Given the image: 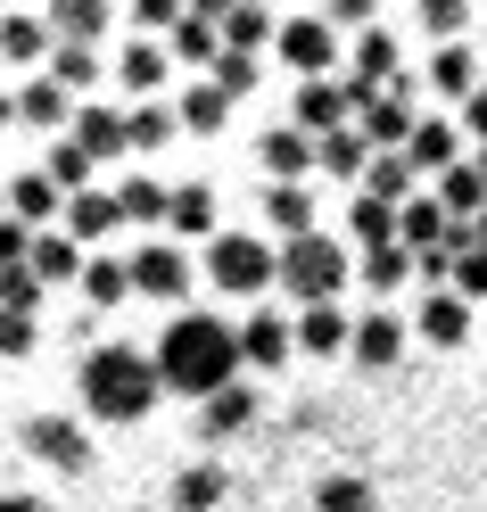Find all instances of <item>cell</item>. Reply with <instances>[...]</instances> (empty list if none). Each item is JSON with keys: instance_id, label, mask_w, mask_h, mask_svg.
I'll use <instances>...</instances> for the list:
<instances>
[{"instance_id": "cell-32", "label": "cell", "mask_w": 487, "mask_h": 512, "mask_svg": "<svg viewBox=\"0 0 487 512\" xmlns=\"http://www.w3.org/2000/svg\"><path fill=\"white\" fill-rule=\"evenodd\" d=\"M42 75H58V83H67V91H91V83H100V75H108V58H100V50H91V42H58Z\"/></svg>"}, {"instance_id": "cell-48", "label": "cell", "mask_w": 487, "mask_h": 512, "mask_svg": "<svg viewBox=\"0 0 487 512\" xmlns=\"http://www.w3.org/2000/svg\"><path fill=\"white\" fill-rule=\"evenodd\" d=\"M0 512H50L42 496H0Z\"/></svg>"}, {"instance_id": "cell-28", "label": "cell", "mask_w": 487, "mask_h": 512, "mask_svg": "<svg viewBox=\"0 0 487 512\" xmlns=\"http://www.w3.org/2000/svg\"><path fill=\"white\" fill-rule=\"evenodd\" d=\"M430 83L446 91V100H463V108H471V91H479V58H471L463 42H438V58H430Z\"/></svg>"}, {"instance_id": "cell-44", "label": "cell", "mask_w": 487, "mask_h": 512, "mask_svg": "<svg viewBox=\"0 0 487 512\" xmlns=\"http://www.w3.org/2000/svg\"><path fill=\"white\" fill-rule=\"evenodd\" d=\"M215 83H223V100H240V91L256 83V58H240V50H223V58H215Z\"/></svg>"}, {"instance_id": "cell-40", "label": "cell", "mask_w": 487, "mask_h": 512, "mask_svg": "<svg viewBox=\"0 0 487 512\" xmlns=\"http://www.w3.org/2000/svg\"><path fill=\"white\" fill-rule=\"evenodd\" d=\"M42 290H50V281L34 265H9V273H0V314H42Z\"/></svg>"}, {"instance_id": "cell-2", "label": "cell", "mask_w": 487, "mask_h": 512, "mask_svg": "<svg viewBox=\"0 0 487 512\" xmlns=\"http://www.w3.org/2000/svg\"><path fill=\"white\" fill-rule=\"evenodd\" d=\"M157 397H166V372H157V356H141V347H91L83 356L91 422H141Z\"/></svg>"}, {"instance_id": "cell-25", "label": "cell", "mask_w": 487, "mask_h": 512, "mask_svg": "<svg viewBox=\"0 0 487 512\" xmlns=\"http://www.w3.org/2000/svg\"><path fill=\"white\" fill-rule=\"evenodd\" d=\"M116 199H124V223H174V190L149 182V174H124Z\"/></svg>"}, {"instance_id": "cell-14", "label": "cell", "mask_w": 487, "mask_h": 512, "mask_svg": "<svg viewBox=\"0 0 487 512\" xmlns=\"http://www.w3.org/2000/svg\"><path fill=\"white\" fill-rule=\"evenodd\" d=\"M174 232H182V240H207V248L223 240V207H215L207 182H182V190H174Z\"/></svg>"}, {"instance_id": "cell-23", "label": "cell", "mask_w": 487, "mask_h": 512, "mask_svg": "<svg viewBox=\"0 0 487 512\" xmlns=\"http://www.w3.org/2000/svg\"><path fill=\"white\" fill-rule=\"evenodd\" d=\"M405 157H413L421 174H446V166H463V157H454V124H446V116H421V124H413V141H405Z\"/></svg>"}, {"instance_id": "cell-30", "label": "cell", "mask_w": 487, "mask_h": 512, "mask_svg": "<svg viewBox=\"0 0 487 512\" xmlns=\"http://www.w3.org/2000/svg\"><path fill=\"white\" fill-rule=\"evenodd\" d=\"M298 347H314V356H339V347H355V323L339 306H306L298 314Z\"/></svg>"}, {"instance_id": "cell-24", "label": "cell", "mask_w": 487, "mask_h": 512, "mask_svg": "<svg viewBox=\"0 0 487 512\" xmlns=\"http://www.w3.org/2000/svg\"><path fill=\"white\" fill-rule=\"evenodd\" d=\"M355 273L372 281V298H388V290H397L405 273H421V256H413L405 240H388V248H364V256H355Z\"/></svg>"}, {"instance_id": "cell-9", "label": "cell", "mask_w": 487, "mask_h": 512, "mask_svg": "<svg viewBox=\"0 0 487 512\" xmlns=\"http://www.w3.org/2000/svg\"><path fill=\"white\" fill-rule=\"evenodd\" d=\"M166 75H174V50H166V42L133 34V42L116 50V83H124V91H141V100H157V83H166Z\"/></svg>"}, {"instance_id": "cell-20", "label": "cell", "mask_w": 487, "mask_h": 512, "mask_svg": "<svg viewBox=\"0 0 487 512\" xmlns=\"http://www.w3.org/2000/svg\"><path fill=\"white\" fill-rule=\"evenodd\" d=\"M58 34H50V17H0V58H17V67H34V58H50Z\"/></svg>"}, {"instance_id": "cell-45", "label": "cell", "mask_w": 487, "mask_h": 512, "mask_svg": "<svg viewBox=\"0 0 487 512\" xmlns=\"http://www.w3.org/2000/svg\"><path fill=\"white\" fill-rule=\"evenodd\" d=\"M454 298H487V248L454 256Z\"/></svg>"}, {"instance_id": "cell-7", "label": "cell", "mask_w": 487, "mask_h": 512, "mask_svg": "<svg viewBox=\"0 0 487 512\" xmlns=\"http://www.w3.org/2000/svg\"><path fill=\"white\" fill-rule=\"evenodd\" d=\"M75 91L67 83H58V75H34V83H25L17 91V124H42V133H75Z\"/></svg>"}, {"instance_id": "cell-36", "label": "cell", "mask_w": 487, "mask_h": 512, "mask_svg": "<svg viewBox=\"0 0 487 512\" xmlns=\"http://www.w3.org/2000/svg\"><path fill=\"white\" fill-rule=\"evenodd\" d=\"M248 422H256V397L240 389V380H232L223 397H207V438H240Z\"/></svg>"}, {"instance_id": "cell-34", "label": "cell", "mask_w": 487, "mask_h": 512, "mask_svg": "<svg viewBox=\"0 0 487 512\" xmlns=\"http://www.w3.org/2000/svg\"><path fill=\"white\" fill-rule=\"evenodd\" d=\"M413 174H421L413 157H405V149H388V157H372L364 190H372V199H388V207H405V199H413Z\"/></svg>"}, {"instance_id": "cell-41", "label": "cell", "mask_w": 487, "mask_h": 512, "mask_svg": "<svg viewBox=\"0 0 487 512\" xmlns=\"http://www.w3.org/2000/svg\"><path fill=\"white\" fill-rule=\"evenodd\" d=\"M314 512H372V488H364V479H322Z\"/></svg>"}, {"instance_id": "cell-17", "label": "cell", "mask_w": 487, "mask_h": 512, "mask_svg": "<svg viewBox=\"0 0 487 512\" xmlns=\"http://www.w3.org/2000/svg\"><path fill=\"white\" fill-rule=\"evenodd\" d=\"M438 199H446L454 223H479V215H487V174L463 157V166H446V174H438Z\"/></svg>"}, {"instance_id": "cell-26", "label": "cell", "mask_w": 487, "mask_h": 512, "mask_svg": "<svg viewBox=\"0 0 487 512\" xmlns=\"http://www.w3.org/2000/svg\"><path fill=\"white\" fill-rule=\"evenodd\" d=\"M347 223H355V240H364V248H388V240H397V223H405V207H388V199H372V190H355V199H347Z\"/></svg>"}, {"instance_id": "cell-42", "label": "cell", "mask_w": 487, "mask_h": 512, "mask_svg": "<svg viewBox=\"0 0 487 512\" xmlns=\"http://www.w3.org/2000/svg\"><path fill=\"white\" fill-rule=\"evenodd\" d=\"M42 347V314H0V356H34Z\"/></svg>"}, {"instance_id": "cell-51", "label": "cell", "mask_w": 487, "mask_h": 512, "mask_svg": "<svg viewBox=\"0 0 487 512\" xmlns=\"http://www.w3.org/2000/svg\"><path fill=\"white\" fill-rule=\"evenodd\" d=\"M471 232H479V248H487V215H479V223H471Z\"/></svg>"}, {"instance_id": "cell-19", "label": "cell", "mask_w": 487, "mask_h": 512, "mask_svg": "<svg viewBox=\"0 0 487 512\" xmlns=\"http://www.w3.org/2000/svg\"><path fill=\"white\" fill-rule=\"evenodd\" d=\"M265 42H281V25L256 9V0H232V9H223V50H240V58H256Z\"/></svg>"}, {"instance_id": "cell-46", "label": "cell", "mask_w": 487, "mask_h": 512, "mask_svg": "<svg viewBox=\"0 0 487 512\" xmlns=\"http://www.w3.org/2000/svg\"><path fill=\"white\" fill-rule=\"evenodd\" d=\"M331 25H364L372 34V0H331Z\"/></svg>"}, {"instance_id": "cell-33", "label": "cell", "mask_w": 487, "mask_h": 512, "mask_svg": "<svg viewBox=\"0 0 487 512\" xmlns=\"http://www.w3.org/2000/svg\"><path fill=\"white\" fill-rule=\"evenodd\" d=\"M83 298H91V306L133 298V256H91V265H83Z\"/></svg>"}, {"instance_id": "cell-12", "label": "cell", "mask_w": 487, "mask_h": 512, "mask_svg": "<svg viewBox=\"0 0 487 512\" xmlns=\"http://www.w3.org/2000/svg\"><path fill=\"white\" fill-rule=\"evenodd\" d=\"M9 215H17V223H34V232H58L50 215H67V190H58V182L34 166V174H17V182H9Z\"/></svg>"}, {"instance_id": "cell-47", "label": "cell", "mask_w": 487, "mask_h": 512, "mask_svg": "<svg viewBox=\"0 0 487 512\" xmlns=\"http://www.w3.org/2000/svg\"><path fill=\"white\" fill-rule=\"evenodd\" d=\"M463 124H471V133H479V141H487V83L471 91V108H463Z\"/></svg>"}, {"instance_id": "cell-27", "label": "cell", "mask_w": 487, "mask_h": 512, "mask_svg": "<svg viewBox=\"0 0 487 512\" xmlns=\"http://www.w3.org/2000/svg\"><path fill=\"white\" fill-rule=\"evenodd\" d=\"M91 166H100V157H91L83 141H50V157H42V174H50L58 190H67V199H83V190H100V182H91Z\"/></svg>"}, {"instance_id": "cell-29", "label": "cell", "mask_w": 487, "mask_h": 512, "mask_svg": "<svg viewBox=\"0 0 487 512\" xmlns=\"http://www.w3.org/2000/svg\"><path fill=\"white\" fill-rule=\"evenodd\" d=\"M116 223H124L116 190H83V199H67V232L75 240H100V232H116Z\"/></svg>"}, {"instance_id": "cell-11", "label": "cell", "mask_w": 487, "mask_h": 512, "mask_svg": "<svg viewBox=\"0 0 487 512\" xmlns=\"http://www.w3.org/2000/svg\"><path fill=\"white\" fill-rule=\"evenodd\" d=\"M67 141H83L91 157H116V149H133V108H108V100H91L83 116H75V133Z\"/></svg>"}, {"instance_id": "cell-6", "label": "cell", "mask_w": 487, "mask_h": 512, "mask_svg": "<svg viewBox=\"0 0 487 512\" xmlns=\"http://www.w3.org/2000/svg\"><path fill=\"white\" fill-rule=\"evenodd\" d=\"M25 446H34L50 471H83L91 463V438H83V422H67V413H34V422H25Z\"/></svg>"}, {"instance_id": "cell-43", "label": "cell", "mask_w": 487, "mask_h": 512, "mask_svg": "<svg viewBox=\"0 0 487 512\" xmlns=\"http://www.w3.org/2000/svg\"><path fill=\"white\" fill-rule=\"evenodd\" d=\"M421 25H430L438 42H463V25H471V9H463V0H421Z\"/></svg>"}, {"instance_id": "cell-39", "label": "cell", "mask_w": 487, "mask_h": 512, "mask_svg": "<svg viewBox=\"0 0 487 512\" xmlns=\"http://www.w3.org/2000/svg\"><path fill=\"white\" fill-rule=\"evenodd\" d=\"M182 133V108H166V100H141L133 108V149H166Z\"/></svg>"}, {"instance_id": "cell-31", "label": "cell", "mask_w": 487, "mask_h": 512, "mask_svg": "<svg viewBox=\"0 0 487 512\" xmlns=\"http://www.w3.org/2000/svg\"><path fill=\"white\" fill-rule=\"evenodd\" d=\"M265 215L281 223L289 240H306V232H314V190H306V182H273V190H265Z\"/></svg>"}, {"instance_id": "cell-8", "label": "cell", "mask_w": 487, "mask_h": 512, "mask_svg": "<svg viewBox=\"0 0 487 512\" xmlns=\"http://www.w3.org/2000/svg\"><path fill=\"white\" fill-rule=\"evenodd\" d=\"M133 290H149V298H182V290H190V256H182L174 240L133 248Z\"/></svg>"}, {"instance_id": "cell-13", "label": "cell", "mask_w": 487, "mask_h": 512, "mask_svg": "<svg viewBox=\"0 0 487 512\" xmlns=\"http://www.w3.org/2000/svg\"><path fill=\"white\" fill-rule=\"evenodd\" d=\"M289 347H298V323H281L273 306H256L248 323H240V364H281Z\"/></svg>"}, {"instance_id": "cell-4", "label": "cell", "mask_w": 487, "mask_h": 512, "mask_svg": "<svg viewBox=\"0 0 487 512\" xmlns=\"http://www.w3.org/2000/svg\"><path fill=\"white\" fill-rule=\"evenodd\" d=\"M207 273H215V290L248 298V290H265V281H281V256L256 240V232H223V240L207 248Z\"/></svg>"}, {"instance_id": "cell-38", "label": "cell", "mask_w": 487, "mask_h": 512, "mask_svg": "<svg viewBox=\"0 0 487 512\" xmlns=\"http://www.w3.org/2000/svg\"><path fill=\"white\" fill-rule=\"evenodd\" d=\"M322 174H372V141H364V124H347V133L322 141Z\"/></svg>"}, {"instance_id": "cell-37", "label": "cell", "mask_w": 487, "mask_h": 512, "mask_svg": "<svg viewBox=\"0 0 487 512\" xmlns=\"http://www.w3.org/2000/svg\"><path fill=\"white\" fill-rule=\"evenodd\" d=\"M207 504H223V471H215V463L174 471V512H207Z\"/></svg>"}, {"instance_id": "cell-5", "label": "cell", "mask_w": 487, "mask_h": 512, "mask_svg": "<svg viewBox=\"0 0 487 512\" xmlns=\"http://www.w3.org/2000/svg\"><path fill=\"white\" fill-rule=\"evenodd\" d=\"M273 50L289 58V67H298V83H331V67H339V42H331V17H289Z\"/></svg>"}, {"instance_id": "cell-21", "label": "cell", "mask_w": 487, "mask_h": 512, "mask_svg": "<svg viewBox=\"0 0 487 512\" xmlns=\"http://www.w3.org/2000/svg\"><path fill=\"white\" fill-rule=\"evenodd\" d=\"M108 25H116L108 0H58V9H50V34H58V42H100Z\"/></svg>"}, {"instance_id": "cell-1", "label": "cell", "mask_w": 487, "mask_h": 512, "mask_svg": "<svg viewBox=\"0 0 487 512\" xmlns=\"http://www.w3.org/2000/svg\"><path fill=\"white\" fill-rule=\"evenodd\" d=\"M157 372H166L174 397H223L232 372H240V331L223 323V314L182 306L166 323V339H157Z\"/></svg>"}, {"instance_id": "cell-10", "label": "cell", "mask_w": 487, "mask_h": 512, "mask_svg": "<svg viewBox=\"0 0 487 512\" xmlns=\"http://www.w3.org/2000/svg\"><path fill=\"white\" fill-rule=\"evenodd\" d=\"M355 124H364V141H372V157H388V149H405L413 141V100H405V91H380V100L364 108V116H355Z\"/></svg>"}, {"instance_id": "cell-16", "label": "cell", "mask_w": 487, "mask_h": 512, "mask_svg": "<svg viewBox=\"0 0 487 512\" xmlns=\"http://www.w3.org/2000/svg\"><path fill=\"white\" fill-rule=\"evenodd\" d=\"M421 339H438V347H463L471 339V298H454V290H430V306H421Z\"/></svg>"}, {"instance_id": "cell-18", "label": "cell", "mask_w": 487, "mask_h": 512, "mask_svg": "<svg viewBox=\"0 0 487 512\" xmlns=\"http://www.w3.org/2000/svg\"><path fill=\"white\" fill-rule=\"evenodd\" d=\"M397 347H405V323H397V314H388V306H372L364 314V323H355V364H397Z\"/></svg>"}, {"instance_id": "cell-15", "label": "cell", "mask_w": 487, "mask_h": 512, "mask_svg": "<svg viewBox=\"0 0 487 512\" xmlns=\"http://www.w3.org/2000/svg\"><path fill=\"white\" fill-rule=\"evenodd\" d=\"M265 166H273V182H298L306 166H322V141L298 133V124H281V133H265Z\"/></svg>"}, {"instance_id": "cell-52", "label": "cell", "mask_w": 487, "mask_h": 512, "mask_svg": "<svg viewBox=\"0 0 487 512\" xmlns=\"http://www.w3.org/2000/svg\"><path fill=\"white\" fill-rule=\"evenodd\" d=\"M0 215H9V190H0Z\"/></svg>"}, {"instance_id": "cell-49", "label": "cell", "mask_w": 487, "mask_h": 512, "mask_svg": "<svg viewBox=\"0 0 487 512\" xmlns=\"http://www.w3.org/2000/svg\"><path fill=\"white\" fill-rule=\"evenodd\" d=\"M0 124H17V91H0Z\"/></svg>"}, {"instance_id": "cell-35", "label": "cell", "mask_w": 487, "mask_h": 512, "mask_svg": "<svg viewBox=\"0 0 487 512\" xmlns=\"http://www.w3.org/2000/svg\"><path fill=\"white\" fill-rule=\"evenodd\" d=\"M223 116H232V100H223L215 75H207V83H182V124H190V133H215Z\"/></svg>"}, {"instance_id": "cell-22", "label": "cell", "mask_w": 487, "mask_h": 512, "mask_svg": "<svg viewBox=\"0 0 487 512\" xmlns=\"http://www.w3.org/2000/svg\"><path fill=\"white\" fill-rule=\"evenodd\" d=\"M83 265H91V256H83V240L67 232V223L34 240V273H42V281H83Z\"/></svg>"}, {"instance_id": "cell-3", "label": "cell", "mask_w": 487, "mask_h": 512, "mask_svg": "<svg viewBox=\"0 0 487 512\" xmlns=\"http://www.w3.org/2000/svg\"><path fill=\"white\" fill-rule=\"evenodd\" d=\"M347 273H355V265H347V248H339L331 232H306V240H289V248H281V281H289L306 306H331Z\"/></svg>"}, {"instance_id": "cell-50", "label": "cell", "mask_w": 487, "mask_h": 512, "mask_svg": "<svg viewBox=\"0 0 487 512\" xmlns=\"http://www.w3.org/2000/svg\"><path fill=\"white\" fill-rule=\"evenodd\" d=\"M471 166H479V174H487V141H479V157H471Z\"/></svg>"}]
</instances>
